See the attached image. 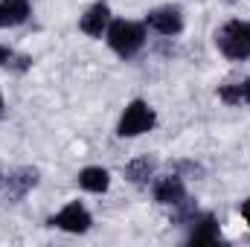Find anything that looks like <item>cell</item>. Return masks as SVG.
<instances>
[{"label":"cell","mask_w":250,"mask_h":247,"mask_svg":"<svg viewBox=\"0 0 250 247\" xmlns=\"http://www.w3.org/2000/svg\"><path fill=\"white\" fill-rule=\"evenodd\" d=\"M215 47L230 62L250 59V21H230L215 32Z\"/></svg>","instance_id":"1"},{"label":"cell","mask_w":250,"mask_h":247,"mask_svg":"<svg viewBox=\"0 0 250 247\" xmlns=\"http://www.w3.org/2000/svg\"><path fill=\"white\" fill-rule=\"evenodd\" d=\"M108 44L117 56L123 59H131L134 53L143 50L146 44V29L140 23H131V21H114L108 26Z\"/></svg>","instance_id":"2"},{"label":"cell","mask_w":250,"mask_h":247,"mask_svg":"<svg viewBox=\"0 0 250 247\" xmlns=\"http://www.w3.org/2000/svg\"><path fill=\"white\" fill-rule=\"evenodd\" d=\"M154 123H157V117H154L151 105H148V102H143V99H134V102L125 108V114L120 117L117 134H120V137H137V134L151 131Z\"/></svg>","instance_id":"3"},{"label":"cell","mask_w":250,"mask_h":247,"mask_svg":"<svg viewBox=\"0 0 250 247\" xmlns=\"http://www.w3.org/2000/svg\"><path fill=\"white\" fill-rule=\"evenodd\" d=\"M90 224H93V218H90V212L79 204V201H73V204H67L59 215H53L50 218V227H59L64 233H87L90 230Z\"/></svg>","instance_id":"4"},{"label":"cell","mask_w":250,"mask_h":247,"mask_svg":"<svg viewBox=\"0 0 250 247\" xmlns=\"http://www.w3.org/2000/svg\"><path fill=\"white\" fill-rule=\"evenodd\" d=\"M146 23H148L154 32L172 38V35H181V29H184V15H181L178 6H160V9H151V12L146 15Z\"/></svg>","instance_id":"5"},{"label":"cell","mask_w":250,"mask_h":247,"mask_svg":"<svg viewBox=\"0 0 250 247\" xmlns=\"http://www.w3.org/2000/svg\"><path fill=\"white\" fill-rule=\"evenodd\" d=\"M38 178L41 175L32 166H21V169L9 172V178H6V195H9V201H21L26 192H32L38 186Z\"/></svg>","instance_id":"6"},{"label":"cell","mask_w":250,"mask_h":247,"mask_svg":"<svg viewBox=\"0 0 250 247\" xmlns=\"http://www.w3.org/2000/svg\"><path fill=\"white\" fill-rule=\"evenodd\" d=\"M221 239V230H218V221L215 215H201L192 221V233H189V245L192 247H204V245H215Z\"/></svg>","instance_id":"7"},{"label":"cell","mask_w":250,"mask_h":247,"mask_svg":"<svg viewBox=\"0 0 250 247\" xmlns=\"http://www.w3.org/2000/svg\"><path fill=\"white\" fill-rule=\"evenodd\" d=\"M187 198V186L181 181V175H166L154 184V201L157 204H166V206H175Z\"/></svg>","instance_id":"8"},{"label":"cell","mask_w":250,"mask_h":247,"mask_svg":"<svg viewBox=\"0 0 250 247\" xmlns=\"http://www.w3.org/2000/svg\"><path fill=\"white\" fill-rule=\"evenodd\" d=\"M108 21H111L108 3H93V6L82 15L79 26H82V32H87V35H93V38H102V32L108 29Z\"/></svg>","instance_id":"9"},{"label":"cell","mask_w":250,"mask_h":247,"mask_svg":"<svg viewBox=\"0 0 250 247\" xmlns=\"http://www.w3.org/2000/svg\"><path fill=\"white\" fill-rule=\"evenodd\" d=\"M29 18V0H0V29L18 26Z\"/></svg>","instance_id":"10"},{"label":"cell","mask_w":250,"mask_h":247,"mask_svg":"<svg viewBox=\"0 0 250 247\" xmlns=\"http://www.w3.org/2000/svg\"><path fill=\"white\" fill-rule=\"evenodd\" d=\"M154 169H157L154 157H137V160H131V163L125 166V178H128L134 186H146L148 181H151Z\"/></svg>","instance_id":"11"},{"label":"cell","mask_w":250,"mask_h":247,"mask_svg":"<svg viewBox=\"0 0 250 247\" xmlns=\"http://www.w3.org/2000/svg\"><path fill=\"white\" fill-rule=\"evenodd\" d=\"M79 186L87 189V192H105L111 186V175L102 166H87V169L79 172Z\"/></svg>","instance_id":"12"},{"label":"cell","mask_w":250,"mask_h":247,"mask_svg":"<svg viewBox=\"0 0 250 247\" xmlns=\"http://www.w3.org/2000/svg\"><path fill=\"white\" fill-rule=\"evenodd\" d=\"M218 99L227 102V105H250V79L239 82V84L218 87Z\"/></svg>","instance_id":"13"},{"label":"cell","mask_w":250,"mask_h":247,"mask_svg":"<svg viewBox=\"0 0 250 247\" xmlns=\"http://www.w3.org/2000/svg\"><path fill=\"white\" fill-rule=\"evenodd\" d=\"M0 67H12V70H18V73H26V70L32 67V59H29V56H18V53L9 50V47H0Z\"/></svg>","instance_id":"14"},{"label":"cell","mask_w":250,"mask_h":247,"mask_svg":"<svg viewBox=\"0 0 250 247\" xmlns=\"http://www.w3.org/2000/svg\"><path fill=\"white\" fill-rule=\"evenodd\" d=\"M175 206H178V212H175V224H192V221L198 218V209L189 204L187 198H184L181 204H175Z\"/></svg>","instance_id":"15"},{"label":"cell","mask_w":250,"mask_h":247,"mask_svg":"<svg viewBox=\"0 0 250 247\" xmlns=\"http://www.w3.org/2000/svg\"><path fill=\"white\" fill-rule=\"evenodd\" d=\"M242 215H245V221H248V227H250V198L242 204Z\"/></svg>","instance_id":"16"},{"label":"cell","mask_w":250,"mask_h":247,"mask_svg":"<svg viewBox=\"0 0 250 247\" xmlns=\"http://www.w3.org/2000/svg\"><path fill=\"white\" fill-rule=\"evenodd\" d=\"M0 117H3V96H0Z\"/></svg>","instance_id":"17"},{"label":"cell","mask_w":250,"mask_h":247,"mask_svg":"<svg viewBox=\"0 0 250 247\" xmlns=\"http://www.w3.org/2000/svg\"><path fill=\"white\" fill-rule=\"evenodd\" d=\"M0 181H3V178H0Z\"/></svg>","instance_id":"18"}]
</instances>
